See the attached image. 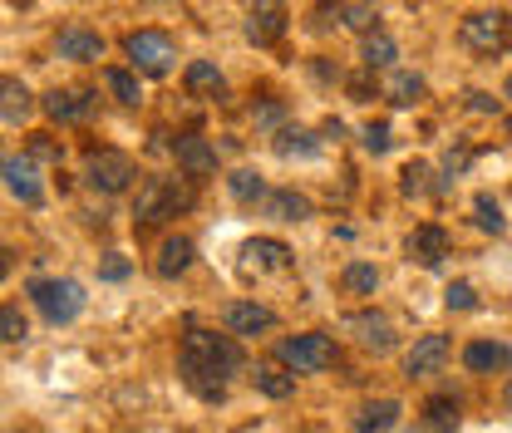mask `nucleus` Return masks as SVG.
<instances>
[{
	"label": "nucleus",
	"instance_id": "13",
	"mask_svg": "<svg viewBox=\"0 0 512 433\" xmlns=\"http://www.w3.org/2000/svg\"><path fill=\"white\" fill-rule=\"evenodd\" d=\"M45 114H50L55 124H79V119L94 114V99L79 94V89H55V94H45Z\"/></svg>",
	"mask_w": 512,
	"mask_h": 433
},
{
	"label": "nucleus",
	"instance_id": "26",
	"mask_svg": "<svg viewBox=\"0 0 512 433\" xmlns=\"http://www.w3.org/2000/svg\"><path fill=\"white\" fill-rule=\"evenodd\" d=\"M340 286H345V291H355V296H375L380 276H375V266H365V261H350V266L340 271Z\"/></svg>",
	"mask_w": 512,
	"mask_h": 433
},
{
	"label": "nucleus",
	"instance_id": "34",
	"mask_svg": "<svg viewBox=\"0 0 512 433\" xmlns=\"http://www.w3.org/2000/svg\"><path fill=\"white\" fill-rule=\"evenodd\" d=\"M0 340H5V345H20V340H25V315L15 306L0 310Z\"/></svg>",
	"mask_w": 512,
	"mask_h": 433
},
{
	"label": "nucleus",
	"instance_id": "45",
	"mask_svg": "<svg viewBox=\"0 0 512 433\" xmlns=\"http://www.w3.org/2000/svg\"><path fill=\"white\" fill-rule=\"evenodd\" d=\"M508 133H512V119H508Z\"/></svg>",
	"mask_w": 512,
	"mask_h": 433
},
{
	"label": "nucleus",
	"instance_id": "37",
	"mask_svg": "<svg viewBox=\"0 0 512 433\" xmlns=\"http://www.w3.org/2000/svg\"><path fill=\"white\" fill-rule=\"evenodd\" d=\"M360 143H365V153H389V124H365Z\"/></svg>",
	"mask_w": 512,
	"mask_h": 433
},
{
	"label": "nucleus",
	"instance_id": "30",
	"mask_svg": "<svg viewBox=\"0 0 512 433\" xmlns=\"http://www.w3.org/2000/svg\"><path fill=\"white\" fill-rule=\"evenodd\" d=\"M316 138H311V133H291V128H286V133H281V138H276V153H281V158H316Z\"/></svg>",
	"mask_w": 512,
	"mask_h": 433
},
{
	"label": "nucleus",
	"instance_id": "38",
	"mask_svg": "<svg viewBox=\"0 0 512 433\" xmlns=\"http://www.w3.org/2000/svg\"><path fill=\"white\" fill-rule=\"evenodd\" d=\"M252 119L261 128H276L281 124V104H261V109H252Z\"/></svg>",
	"mask_w": 512,
	"mask_h": 433
},
{
	"label": "nucleus",
	"instance_id": "35",
	"mask_svg": "<svg viewBox=\"0 0 512 433\" xmlns=\"http://www.w3.org/2000/svg\"><path fill=\"white\" fill-rule=\"evenodd\" d=\"M340 15H345V25H350V30H365V35H370V25H375L365 0H350V5H340Z\"/></svg>",
	"mask_w": 512,
	"mask_h": 433
},
{
	"label": "nucleus",
	"instance_id": "18",
	"mask_svg": "<svg viewBox=\"0 0 512 433\" xmlns=\"http://www.w3.org/2000/svg\"><path fill=\"white\" fill-rule=\"evenodd\" d=\"M345 325H350V330L360 335V345H370V350H380V355L389 350V345H394V335H389V320H384V315H370V310H360V315H350Z\"/></svg>",
	"mask_w": 512,
	"mask_h": 433
},
{
	"label": "nucleus",
	"instance_id": "25",
	"mask_svg": "<svg viewBox=\"0 0 512 433\" xmlns=\"http://www.w3.org/2000/svg\"><path fill=\"white\" fill-rule=\"evenodd\" d=\"M360 60H365V69H389V64L399 60V45H394L384 30H375V35H365V50H360Z\"/></svg>",
	"mask_w": 512,
	"mask_h": 433
},
{
	"label": "nucleus",
	"instance_id": "33",
	"mask_svg": "<svg viewBox=\"0 0 512 433\" xmlns=\"http://www.w3.org/2000/svg\"><path fill=\"white\" fill-rule=\"evenodd\" d=\"M399 187H404V197H424V192H429V168H424V163H409V168L399 173Z\"/></svg>",
	"mask_w": 512,
	"mask_h": 433
},
{
	"label": "nucleus",
	"instance_id": "20",
	"mask_svg": "<svg viewBox=\"0 0 512 433\" xmlns=\"http://www.w3.org/2000/svg\"><path fill=\"white\" fill-rule=\"evenodd\" d=\"M261 202H266V212H271L276 222H306V217H311V202L296 197V192H266Z\"/></svg>",
	"mask_w": 512,
	"mask_h": 433
},
{
	"label": "nucleus",
	"instance_id": "21",
	"mask_svg": "<svg viewBox=\"0 0 512 433\" xmlns=\"http://www.w3.org/2000/svg\"><path fill=\"white\" fill-rule=\"evenodd\" d=\"M0 94H5V104H0V119L15 128V124H25L30 119V89L20 84V79H5L0 84Z\"/></svg>",
	"mask_w": 512,
	"mask_h": 433
},
{
	"label": "nucleus",
	"instance_id": "27",
	"mask_svg": "<svg viewBox=\"0 0 512 433\" xmlns=\"http://www.w3.org/2000/svg\"><path fill=\"white\" fill-rule=\"evenodd\" d=\"M256 389H261L266 399H286V394L296 389V379L286 370H276V365H256Z\"/></svg>",
	"mask_w": 512,
	"mask_h": 433
},
{
	"label": "nucleus",
	"instance_id": "43",
	"mask_svg": "<svg viewBox=\"0 0 512 433\" xmlns=\"http://www.w3.org/2000/svg\"><path fill=\"white\" fill-rule=\"evenodd\" d=\"M148 5H168V0H148Z\"/></svg>",
	"mask_w": 512,
	"mask_h": 433
},
{
	"label": "nucleus",
	"instance_id": "9",
	"mask_svg": "<svg viewBox=\"0 0 512 433\" xmlns=\"http://www.w3.org/2000/svg\"><path fill=\"white\" fill-rule=\"evenodd\" d=\"M173 153H178V168H183L188 178H212V173H217V148H212L207 138H197V133H183V138L173 143Z\"/></svg>",
	"mask_w": 512,
	"mask_h": 433
},
{
	"label": "nucleus",
	"instance_id": "7",
	"mask_svg": "<svg viewBox=\"0 0 512 433\" xmlns=\"http://www.w3.org/2000/svg\"><path fill=\"white\" fill-rule=\"evenodd\" d=\"M84 178H89V187H99V192H124L133 183V158L114 153V148H99V153H89Z\"/></svg>",
	"mask_w": 512,
	"mask_h": 433
},
{
	"label": "nucleus",
	"instance_id": "8",
	"mask_svg": "<svg viewBox=\"0 0 512 433\" xmlns=\"http://www.w3.org/2000/svg\"><path fill=\"white\" fill-rule=\"evenodd\" d=\"M5 187H10V197H20L25 207H40V197H45V187H40V173H35V158L30 153H10L5 158Z\"/></svg>",
	"mask_w": 512,
	"mask_h": 433
},
{
	"label": "nucleus",
	"instance_id": "11",
	"mask_svg": "<svg viewBox=\"0 0 512 433\" xmlns=\"http://www.w3.org/2000/svg\"><path fill=\"white\" fill-rule=\"evenodd\" d=\"M55 50H60V60H104V40L94 35V30H84V25H69V30H60V40H55Z\"/></svg>",
	"mask_w": 512,
	"mask_h": 433
},
{
	"label": "nucleus",
	"instance_id": "14",
	"mask_svg": "<svg viewBox=\"0 0 512 433\" xmlns=\"http://www.w3.org/2000/svg\"><path fill=\"white\" fill-rule=\"evenodd\" d=\"M276 325V315L266 306H256V301H232L227 306V330L232 335H261V330H271Z\"/></svg>",
	"mask_w": 512,
	"mask_h": 433
},
{
	"label": "nucleus",
	"instance_id": "1",
	"mask_svg": "<svg viewBox=\"0 0 512 433\" xmlns=\"http://www.w3.org/2000/svg\"><path fill=\"white\" fill-rule=\"evenodd\" d=\"M178 370L188 379V389H197L202 399H222V379L232 370H242V350L227 335H212V330H197L192 325L188 340H183Z\"/></svg>",
	"mask_w": 512,
	"mask_h": 433
},
{
	"label": "nucleus",
	"instance_id": "44",
	"mask_svg": "<svg viewBox=\"0 0 512 433\" xmlns=\"http://www.w3.org/2000/svg\"><path fill=\"white\" fill-rule=\"evenodd\" d=\"M508 94H512V79H508Z\"/></svg>",
	"mask_w": 512,
	"mask_h": 433
},
{
	"label": "nucleus",
	"instance_id": "42",
	"mask_svg": "<svg viewBox=\"0 0 512 433\" xmlns=\"http://www.w3.org/2000/svg\"><path fill=\"white\" fill-rule=\"evenodd\" d=\"M503 399H508V404H512V379H508V389H503Z\"/></svg>",
	"mask_w": 512,
	"mask_h": 433
},
{
	"label": "nucleus",
	"instance_id": "15",
	"mask_svg": "<svg viewBox=\"0 0 512 433\" xmlns=\"http://www.w3.org/2000/svg\"><path fill=\"white\" fill-rule=\"evenodd\" d=\"M463 365L478 374L488 370H512V345H498V340H473L468 350H463Z\"/></svg>",
	"mask_w": 512,
	"mask_h": 433
},
{
	"label": "nucleus",
	"instance_id": "36",
	"mask_svg": "<svg viewBox=\"0 0 512 433\" xmlns=\"http://www.w3.org/2000/svg\"><path fill=\"white\" fill-rule=\"evenodd\" d=\"M444 296H448V310H473V306H478V291H473L468 281H453Z\"/></svg>",
	"mask_w": 512,
	"mask_h": 433
},
{
	"label": "nucleus",
	"instance_id": "5",
	"mask_svg": "<svg viewBox=\"0 0 512 433\" xmlns=\"http://www.w3.org/2000/svg\"><path fill=\"white\" fill-rule=\"evenodd\" d=\"M30 296H35V306H40V315H45L50 325H69V320L84 310V291H79L74 281H35Z\"/></svg>",
	"mask_w": 512,
	"mask_h": 433
},
{
	"label": "nucleus",
	"instance_id": "2",
	"mask_svg": "<svg viewBox=\"0 0 512 433\" xmlns=\"http://www.w3.org/2000/svg\"><path fill=\"white\" fill-rule=\"evenodd\" d=\"M183 207H192V187H183L178 178H148L138 187V202H133V222L153 227L163 217H178Z\"/></svg>",
	"mask_w": 512,
	"mask_h": 433
},
{
	"label": "nucleus",
	"instance_id": "19",
	"mask_svg": "<svg viewBox=\"0 0 512 433\" xmlns=\"http://www.w3.org/2000/svg\"><path fill=\"white\" fill-rule=\"evenodd\" d=\"M242 256H247V271H286V266H291V251L281 247V242H266V237H261V242H247V247H242Z\"/></svg>",
	"mask_w": 512,
	"mask_h": 433
},
{
	"label": "nucleus",
	"instance_id": "41",
	"mask_svg": "<svg viewBox=\"0 0 512 433\" xmlns=\"http://www.w3.org/2000/svg\"><path fill=\"white\" fill-rule=\"evenodd\" d=\"M468 99H473L478 114H498V99H488V94H468Z\"/></svg>",
	"mask_w": 512,
	"mask_h": 433
},
{
	"label": "nucleus",
	"instance_id": "24",
	"mask_svg": "<svg viewBox=\"0 0 512 433\" xmlns=\"http://www.w3.org/2000/svg\"><path fill=\"white\" fill-rule=\"evenodd\" d=\"M419 94H424V79H419V74H409V69H394V74L384 79V99H389V104H399V109H404V104H414Z\"/></svg>",
	"mask_w": 512,
	"mask_h": 433
},
{
	"label": "nucleus",
	"instance_id": "3",
	"mask_svg": "<svg viewBox=\"0 0 512 433\" xmlns=\"http://www.w3.org/2000/svg\"><path fill=\"white\" fill-rule=\"evenodd\" d=\"M458 40L473 50V55H493V50H508L512 45V20L503 10H478L458 25Z\"/></svg>",
	"mask_w": 512,
	"mask_h": 433
},
{
	"label": "nucleus",
	"instance_id": "22",
	"mask_svg": "<svg viewBox=\"0 0 512 433\" xmlns=\"http://www.w3.org/2000/svg\"><path fill=\"white\" fill-rule=\"evenodd\" d=\"M399 424V404L394 399H380V404H365L360 414H355V429L360 433H384Z\"/></svg>",
	"mask_w": 512,
	"mask_h": 433
},
{
	"label": "nucleus",
	"instance_id": "29",
	"mask_svg": "<svg viewBox=\"0 0 512 433\" xmlns=\"http://www.w3.org/2000/svg\"><path fill=\"white\" fill-rule=\"evenodd\" d=\"M227 187H232V197H237V202H261V197H266V183L256 178L252 168H237V173L227 178Z\"/></svg>",
	"mask_w": 512,
	"mask_h": 433
},
{
	"label": "nucleus",
	"instance_id": "28",
	"mask_svg": "<svg viewBox=\"0 0 512 433\" xmlns=\"http://www.w3.org/2000/svg\"><path fill=\"white\" fill-rule=\"evenodd\" d=\"M424 419H429V433H453L458 404H453V399H429V404H424Z\"/></svg>",
	"mask_w": 512,
	"mask_h": 433
},
{
	"label": "nucleus",
	"instance_id": "17",
	"mask_svg": "<svg viewBox=\"0 0 512 433\" xmlns=\"http://www.w3.org/2000/svg\"><path fill=\"white\" fill-rule=\"evenodd\" d=\"M444 360H448V340L444 335H424V340L404 355V370L409 374H434Z\"/></svg>",
	"mask_w": 512,
	"mask_h": 433
},
{
	"label": "nucleus",
	"instance_id": "32",
	"mask_svg": "<svg viewBox=\"0 0 512 433\" xmlns=\"http://www.w3.org/2000/svg\"><path fill=\"white\" fill-rule=\"evenodd\" d=\"M473 212H478V227H483V232H503V207H498L488 192H478Z\"/></svg>",
	"mask_w": 512,
	"mask_h": 433
},
{
	"label": "nucleus",
	"instance_id": "12",
	"mask_svg": "<svg viewBox=\"0 0 512 433\" xmlns=\"http://www.w3.org/2000/svg\"><path fill=\"white\" fill-rule=\"evenodd\" d=\"M281 35H286V10H281L276 0L256 5L252 20H247V40H252V45H276Z\"/></svg>",
	"mask_w": 512,
	"mask_h": 433
},
{
	"label": "nucleus",
	"instance_id": "4",
	"mask_svg": "<svg viewBox=\"0 0 512 433\" xmlns=\"http://www.w3.org/2000/svg\"><path fill=\"white\" fill-rule=\"evenodd\" d=\"M124 50H128V60H133V69L148 74V79L168 74L173 60H178V50H173V40H168L163 30H133L124 40Z\"/></svg>",
	"mask_w": 512,
	"mask_h": 433
},
{
	"label": "nucleus",
	"instance_id": "40",
	"mask_svg": "<svg viewBox=\"0 0 512 433\" xmlns=\"http://www.w3.org/2000/svg\"><path fill=\"white\" fill-rule=\"evenodd\" d=\"M35 158H60V143L50 133H35Z\"/></svg>",
	"mask_w": 512,
	"mask_h": 433
},
{
	"label": "nucleus",
	"instance_id": "23",
	"mask_svg": "<svg viewBox=\"0 0 512 433\" xmlns=\"http://www.w3.org/2000/svg\"><path fill=\"white\" fill-rule=\"evenodd\" d=\"M188 261H192V242H188V237H168L153 266H158V276H183V271H188Z\"/></svg>",
	"mask_w": 512,
	"mask_h": 433
},
{
	"label": "nucleus",
	"instance_id": "10",
	"mask_svg": "<svg viewBox=\"0 0 512 433\" xmlns=\"http://www.w3.org/2000/svg\"><path fill=\"white\" fill-rule=\"evenodd\" d=\"M404 247H409V256H414L419 266H439V261L448 256V232L444 227H434V222H424V227H414V232H409V242H404Z\"/></svg>",
	"mask_w": 512,
	"mask_h": 433
},
{
	"label": "nucleus",
	"instance_id": "16",
	"mask_svg": "<svg viewBox=\"0 0 512 433\" xmlns=\"http://www.w3.org/2000/svg\"><path fill=\"white\" fill-rule=\"evenodd\" d=\"M183 84H188L192 99H222V94H227V79L217 74V64H207V60H192L188 74H183Z\"/></svg>",
	"mask_w": 512,
	"mask_h": 433
},
{
	"label": "nucleus",
	"instance_id": "6",
	"mask_svg": "<svg viewBox=\"0 0 512 433\" xmlns=\"http://www.w3.org/2000/svg\"><path fill=\"white\" fill-rule=\"evenodd\" d=\"M276 355H281V365H291L296 374H311L335 365V340L330 335H291V340H281Z\"/></svg>",
	"mask_w": 512,
	"mask_h": 433
},
{
	"label": "nucleus",
	"instance_id": "31",
	"mask_svg": "<svg viewBox=\"0 0 512 433\" xmlns=\"http://www.w3.org/2000/svg\"><path fill=\"white\" fill-rule=\"evenodd\" d=\"M104 79H109V89H114V99H124V104H143V89H138V79H133L128 69H109Z\"/></svg>",
	"mask_w": 512,
	"mask_h": 433
},
{
	"label": "nucleus",
	"instance_id": "39",
	"mask_svg": "<svg viewBox=\"0 0 512 433\" xmlns=\"http://www.w3.org/2000/svg\"><path fill=\"white\" fill-rule=\"evenodd\" d=\"M99 276H104V281H124V276H128V261H124V256H109Z\"/></svg>",
	"mask_w": 512,
	"mask_h": 433
}]
</instances>
